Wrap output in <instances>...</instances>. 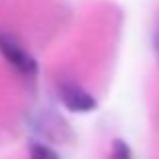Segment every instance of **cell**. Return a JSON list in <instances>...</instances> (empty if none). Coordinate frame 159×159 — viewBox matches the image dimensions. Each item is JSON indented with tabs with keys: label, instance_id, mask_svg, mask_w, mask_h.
I'll return each instance as SVG.
<instances>
[{
	"label": "cell",
	"instance_id": "3",
	"mask_svg": "<svg viewBox=\"0 0 159 159\" xmlns=\"http://www.w3.org/2000/svg\"><path fill=\"white\" fill-rule=\"evenodd\" d=\"M30 159H58V155L44 143L30 145Z\"/></svg>",
	"mask_w": 159,
	"mask_h": 159
},
{
	"label": "cell",
	"instance_id": "2",
	"mask_svg": "<svg viewBox=\"0 0 159 159\" xmlns=\"http://www.w3.org/2000/svg\"><path fill=\"white\" fill-rule=\"evenodd\" d=\"M58 97H61V101L65 103L66 109H70V111H75V113H91V111L97 109V101H95L87 91H83L81 87H77V85H70V83L61 85Z\"/></svg>",
	"mask_w": 159,
	"mask_h": 159
},
{
	"label": "cell",
	"instance_id": "1",
	"mask_svg": "<svg viewBox=\"0 0 159 159\" xmlns=\"http://www.w3.org/2000/svg\"><path fill=\"white\" fill-rule=\"evenodd\" d=\"M0 54L18 73H22V75H34L36 73V61L30 57V52L12 34L2 32V30H0Z\"/></svg>",
	"mask_w": 159,
	"mask_h": 159
},
{
	"label": "cell",
	"instance_id": "4",
	"mask_svg": "<svg viewBox=\"0 0 159 159\" xmlns=\"http://www.w3.org/2000/svg\"><path fill=\"white\" fill-rule=\"evenodd\" d=\"M113 155L115 159H131V149L127 143H123L121 139L115 141V147H113Z\"/></svg>",
	"mask_w": 159,
	"mask_h": 159
}]
</instances>
